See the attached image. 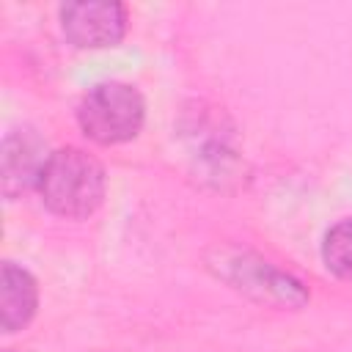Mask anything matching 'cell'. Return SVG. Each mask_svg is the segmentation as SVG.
<instances>
[{"label": "cell", "mask_w": 352, "mask_h": 352, "mask_svg": "<svg viewBox=\"0 0 352 352\" xmlns=\"http://www.w3.org/2000/svg\"><path fill=\"white\" fill-rule=\"evenodd\" d=\"M143 118H146V104H143L140 91L118 80L94 85L82 96L80 110H77V121L85 138L102 146L132 140L140 132Z\"/></svg>", "instance_id": "7a4b0ae2"}, {"label": "cell", "mask_w": 352, "mask_h": 352, "mask_svg": "<svg viewBox=\"0 0 352 352\" xmlns=\"http://www.w3.org/2000/svg\"><path fill=\"white\" fill-rule=\"evenodd\" d=\"M0 305H3V330L16 333L22 330L38 305V289L28 270L6 261L3 264V280H0Z\"/></svg>", "instance_id": "5b68a950"}, {"label": "cell", "mask_w": 352, "mask_h": 352, "mask_svg": "<svg viewBox=\"0 0 352 352\" xmlns=\"http://www.w3.org/2000/svg\"><path fill=\"white\" fill-rule=\"evenodd\" d=\"M60 28L74 47L102 50L121 41L126 30V11L121 3H104V0L66 3L60 8Z\"/></svg>", "instance_id": "3957f363"}, {"label": "cell", "mask_w": 352, "mask_h": 352, "mask_svg": "<svg viewBox=\"0 0 352 352\" xmlns=\"http://www.w3.org/2000/svg\"><path fill=\"white\" fill-rule=\"evenodd\" d=\"M322 258H324V267L333 275H338L344 280H352V217L336 223L324 234Z\"/></svg>", "instance_id": "8992f818"}, {"label": "cell", "mask_w": 352, "mask_h": 352, "mask_svg": "<svg viewBox=\"0 0 352 352\" xmlns=\"http://www.w3.org/2000/svg\"><path fill=\"white\" fill-rule=\"evenodd\" d=\"M44 206L60 217L80 220L94 214L104 198V168L80 148H58L47 157L38 176Z\"/></svg>", "instance_id": "6da1fadb"}, {"label": "cell", "mask_w": 352, "mask_h": 352, "mask_svg": "<svg viewBox=\"0 0 352 352\" xmlns=\"http://www.w3.org/2000/svg\"><path fill=\"white\" fill-rule=\"evenodd\" d=\"M6 352H14V349H6Z\"/></svg>", "instance_id": "52a82bcc"}, {"label": "cell", "mask_w": 352, "mask_h": 352, "mask_svg": "<svg viewBox=\"0 0 352 352\" xmlns=\"http://www.w3.org/2000/svg\"><path fill=\"white\" fill-rule=\"evenodd\" d=\"M50 154L44 143L30 129H14L3 140V190L8 198L25 192L30 184H38L41 168Z\"/></svg>", "instance_id": "277c9868"}]
</instances>
